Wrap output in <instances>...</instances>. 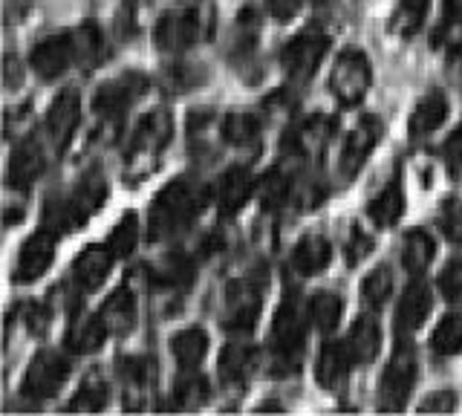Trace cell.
Listing matches in <instances>:
<instances>
[{"label":"cell","mask_w":462,"mask_h":416,"mask_svg":"<svg viewBox=\"0 0 462 416\" xmlns=\"http://www.w3.org/2000/svg\"><path fill=\"white\" fill-rule=\"evenodd\" d=\"M307 321H310V315L300 310L298 298L286 295L281 300L278 312H274V324L269 333L274 376H289V373L300 370L303 344H307Z\"/></svg>","instance_id":"2"},{"label":"cell","mask_w":462,"mask_h":416,"mask_svg":"<svg viewBox=\"0 0 462 416\" xmlns=\"http://www.w3.org/2000/svg\"><path fill=\"white\" fill-rule=\"evenodd\" d=\"M72 44H76V59L79 64L93 67L105 59L107 44H105V35H101V26L93 21H84L81 26L72 30Z\"/></svg>","instance_id":"34"},{"label":"cell","mask_w":462,"mask_h":416,"mask_svg":"<svg viewBox=\"0 0 462 416\" xmlns=\"http://www.w3.org/2000/svg\"><path fill=\"white\" fill-rule=\"evenodd\" d=\"M439 292L448 304L462 307V257H454V261L445 263L439 275Z\"/></svg>","instance_id":"48"},{"label":"cell","mask_w":462,"mask_h":416,"mask_svg":"<svg viewBox=\"0 0 462 416\" xmlns=\"http://www.w3.org/2000/svg\"><path fill=\"white\" fill-rule=\"evenodd\" d=\"M26 327L32 329V333H43V329L50 327V310L43 304H29L26 307Z\"/></svg>","instance_id":"52"},{"label":"cell","mask_w":462,"mask_h":416,"mask_svg":"<svg viewBox=\"0 0 462 416\" xmlns=\"http://www.w3.org/2000/svg\"><path fill=\"white\" fill-rule=\"evenodd\" d=\"M433 50H439L445 59H457L462 52V21L442 18L437 32H433Z\"/></svg>","instance_id":"46"},{"label":"cell","mask_w":462,"mask_h":416,"mask_svg":"<svg viewBox=\"0 0 462 416\" xmlns=\"http://www.w3.org/2000/svg\"><path fill=\"white\" fill-rule=\"evenodd\" d=\"M254 191V177L245 165H231L211 185V199L220 208L223 217H235V214L249 203Z\"/></svg>","instance_id":"13"},{"label":"cell","mask_w":462,"mask_h":416,"mask_svg":"<svg viewBox=\"0 0 462 416\" xmlns=\"http://www.w3.org/2000/svg\"><path fill=\"white\" fill-rule=\"evenodd\" d=\"M373 246H375L373 235H367L358 223H353L350 232H346V240H344V257H346V263L358 266L361 261H367V257L373 254Z\"/></svg>","instance_id":"47"},{"label":"cell","mask_w":462,"mask_h":416,"mask_svg":"<svg viewBox=\"0 0 462 416\" xmlns=\"http://www.w3.org/2000/svg\"><path fill=\"white\" fill-rule=\"evenodd\" d=\"M300 4H303V0H266V9H269V15L274 21L289 23L300 12Z\"/></svg>","instance_id":"51"},{"label":"cell","mask_w":462,"mask_h":416,"mask_svg":"<svg viewBox=\"0 0 462 416\" xmlns=\"http://www.w3.org/2000/svg\"><path fill=\"white\" fill-rule=\"evenodd\" d=\"M344 347H346V353H350L356 367L375 362V356H379V350H382L379 321H375L373 315H358L356 324L350 327V333H346Z\"/></svg>","instance_id":"22"},{"label":"cell","mask_w":462,"mask_h":416,"mask_svg":"<svg viewBox=\"0 0 462 416\" xmlns=\"http://www.w3.org/2000/svg\"><path fill=\"white\" fill-rule=\"evenodd\" d=\"M116 370L119 376L130 384V387H144V384H153L156 379V362L151 356H122L116 362Z\"/></svg>","instance_id":"43"},{"label":"cell","mask_w":462,"mask_h":416,"mask_svg":"<svg viewBox=\"0 0 462 416\" xmlns=\"http://www.w3.org/2000/svg\"><path fill=\"white\" fill-rule=\"evenodd\" d=\"M79 122H81V96L76 90H61L52 98L47 119H43L47 139L55 145V151H64L69 145L72 134L79 131Z\"/></svg>","instance_id":"14"},{"label":"cell","mask_w":462,"mask_h":416,"mask_svg":"<svg viewBox=\"0 0 462 416\" xmlns=\"http://www.w3.org/2000/svg\"><path fill=\"white\" fill-rule=\"evenodd\" d=\"M260 131H263V119L252 110H231L223 119V136L235 148H249L260 139Z\"/></svg>","instance_id":"32"},{"label":"cell","mask_w":462,"mask_h":416,"mask_svg":"<svg viewBox=\"0 0 462 416\" xmlns=\"http://www.w3.org/2000/svg\"><path fill=\"white\" fill-rule=\"evenodd\" d=\"M110 329L105 324V319L96 312V315H84V319L72 321L64 333V350H69L72 356H90L98 353L101 344L107 341Z\"/></svg>","instance_id":"23"},{"label":"cell","mask_w":462,"mask_h":416,"mask_svg":"<svg viewBox=\"0 0 462 416\" xmlns=\"http://www.w3.org/2000/svg\"><path fill=\"white\" fill-rule=\"evenodd\" d=\"M433 310V292L422 281H413L408 290L402 292L396 304V333L399 336H413L419 327L428 321Z\"/></svg>","instance_id":"16"},{"label":"cell","mask_w":462,"mask_h":416,"mask_svg":"<svg viewBox=\"0 0 462 416\" xmlns=\"http://www.w3.org/2000/svg\"><path fill=\"white\" fill-rule=\"evenodd\" d=\"M263 286L266 281L260 275H245L226 290L223 327L231 336H245L254 329L260 310H263Z\"/></svg>","instance_id":"3"},{"label":"cell","mask_w":462,"mask_h":416,"mask_svg":"<svg viewBox=\"0 0 462 416\" xmlns=\"http://www.w3.org/2000/svg\"><path fill=\"white\" fill-rule=\"evenodd\" d=\"M332 261V246L321 235H307L295 243L292 254H289V269L300 278H315L329 266Z\"/></svg>","instance_id":"21"},{"label":"cell","mask_w":462,"mask_h":416,"mask_svg":"<svg viewBox=\"0 0 462 416\" xmlns=\"http://www.w3.org/2000/svg\"><path fill=\"white\" fill-rule=\"evenodd\" d=\"M428 6H430V0H402L396 15L387 23V30L393 35H413L419 26H422Z\"/></svg>","instance_id":"40"},{"label":"cell","mask_w":462,"mask_h":416,"mask_svg":"<svg viewBox=\"0 0 462 416\" xmlns=\"http://www.w3.org/2000/svg\"><path fill=\"white\" fill-rule=\"evenodd\" d=\"M332 134H336V119L310 116V119H303L292 134H286L283 148L292 151V153H300V156H312V153H321L327 148Z\"/></svg>","instance_id":"18"},{"label":"cell","mask_w":462,"mask_h":416,"mask_svg":"<svg viewBox=\"0 0 462 416\" xmlns=\"http://www.w3.org/2000/svg\"><path fill=\"white\" fill-rule=\"evenodd\" d=\"M136 243H139V220L134 211H127V214H122V220L110 228L105 246L113 252L116 261H125V257L136 252Z\"/></svg>","instance_id":"37"},{"label":"cell","mask_w":462,"mask_h":416,"mask_svg":"<svg viewBox=\"0 0 462 416\" xmlns=\"http://www.w3.org/2000/svg\"><path fill=\"white\" fill-rule=\"evenodd\" d=\"M430 350L437 358H454L462 353V312H448L430 336Z\"/></svg>","instance_id":"33"},{"label":"cell","mask_w":462,"mask_h":416,"mask_svg":"<svg viewBox=\"0 0 462 416\" xmlns=\"http://www.w3.org/2000/svg\"><path fill=\"white\" fill-rule=\"evenodd\" d=\"M43 168H47V160H43V148L38 139H23L18 148H14L12 160H9V171H6V180L14 189H29L32 182L41 180Z\"/></svg>","instance_id":"20"},{"label":"cell","mask_w":462,"mask_h":416,"mask_svg":"<svg viewBox=\"0 0 462 416\" xmlns=\"http://www.w3.org/2000/svg\"><path fill=\"white\" fill-rule=\"evenodd\" d=\"M442 160H445V168L448 174L454 180H462V127L448 136V142L442 145Z\"/></svg>","instance_id":"49"},{"label":"cell","mask_w":462,"mask_h":416,"mask_svg":"<svg viewBox=\"0 0 462 416\" xmlns=\"http://www.w3.org/2000/svg\"><path fill=\"white\" fill-rule=\"evenodd\" d=\"M350 367H356V365H353L350 353H346L344 341H329L321 347V353H318L315 379H318V384L324 387V391L338 393L341 387L346 384V379H350Z\"/></svg>","instance_id":"17"},{"label":"cell","mask_w":462,"mask_h":416,"mask_svg":"<svg viewBox=\"0 0 462 416\" xmlns=\"http://www.w3.org/2000/svg\"><path fill=\"white\" fill-rule=\"evenodd\" d=\"M110 402V391H107V382L93 373L81 382V387L76 391V396L69 399V413H98L105 411Z\"/></svg>","instance_id":"35"},{"label":"cell","mask_w":462,"mask_h":416,"mask_svg":"<svg viewBox=\"0 0 462 416\" xmlns=\"http://www.w3.org/2000/svg\"><path fill=\"white\" fill-rule=\"evenodd\" d=\"M208 199H211V189L197 177L185 174L171 180L151 203V214H148L151 240H165L180 235L182 228H188L199 217V211L208 206Z\"/></svg>","instance_id":"1"},{"label":"cell","mask_w":462,"mask_h":416,"mask_svg":"<svg viewBox=\"0 0 462 416\" xmlns=\"http://www.w3.org/2000/svg\"><path fill=\"white\" fill-rule=\"evenodd\" d=\"M442 9H445V18L462 21V0H442Z\"/></svg>","instance_id":"53"},{"label":"cell","mask_w":462,"mask_h":416,"mask_svg":"<svg viewBox=\"0 0 462 416\" xmlns=\"http://www.w3.org/2000/svg\"><path fill=\"white\" fill-rule=\"evenodd\" d=\"M307 315H310V321H312V327L318 329V333H332V329H336V327L341 324L344 300H341L338 292L321 290V292H315V295L310 298Z\"/></svg>","instance_id":"31"},{"label":"cell","mask_w":462,"mask_h":416,"mask_svg":"<svg viewBox=\"0 0 462 416\" xmlns=\"http://www.w3.org/2000/svg\"><path fill=\"white\" fill-rule=\"evenodd\" d=\"M202 35V21L197 9L165 12L153 26V44L162 52H185L191 50Z\"/></svg>","instance_id":"8"},{"label":"cell","mask_w":462,"mask_h":416,"mask_svg":"<svg viewBox=\"0 0 462 416\" xmlns=\"http://www.w3.org/2000/svg\"><path fill=\"white\" fill-rule=\"evenodd\" d=\"M194 261L188 254H171L165 257L162 263H159L156 269V281L162 286H173V290H182V286H188L194 281Z\"/></svg>","instance_id":"41"},{"label":"cell","mask_w":462,"mask_h":416,"mask_svg":"<svg viewBox=\"0 0 462 416\" xmlns=\"http://www.w3.org/2000/svg\"><path fill=\"white\" fill-rule=\"evenodd\" d=\"M451 116V102L442 90H430L416 102V107L411 110V136L413 139H425L430 134H437L439 127Z\"/></svg>","instance_id":"19"},{"label":"cell","mask_w":462,"mask_h":416,"mask_svg":"<svg viewBox=\"0 0 462 416\" xmlns=\"http://www.w3.org/2000/svg\"><path fill=\"white\" fill-rule=\"evenodd\" d=\"M171 353L182 370H197L208 353V333L202 327H185L171 336Z\"/></svg>","instance_id":"27"},{"label":"cell","mask_w":462,"mask_h":416,"mask_svg":"<svg viewBox=\"0 0 462 416\" xmlns=\"http://www.w3.org/2000/svg\"><path fill=\"white\" fill-rule=\"evenodd\" d=\"M390 295H393V272H390V266H375L370 269L365 281H361V298H365V304L379 310L384 307Z\"/></svg>","instance_id":"38"},{"label":"cell","mask_w":462,"mask_h":416,"mask_svg":"<svg viewBox=\"0 0 462 416\" xmlns=\"http://www.w3.org/2000/svg\"><path fill=\"white\" fill-rule=\"evenodd\" d=\"M404 206H408V199H404L402 180L396 174L393 180H387L382 185V191L367 203V217L379 228H390V226H396L402 220Z\"/></svg>","instance_id":"25"},{"label":"cell","mask_w":462,"mask_h":416,"mask_svg":"<svg viewBox=\"0 0 462 416\" xmlns=\"http://www.w3.org/2000/svg\"><path fill=\"white\" fill-rule=\"evenodd\" d=\"M76 61L79 59H76V44H72V32L47 35L43 41H38L32 52H29V67H32L43 81L61 79Z\"/></svg>","instance_id":"10"},{"label":"cell","mask_w":462,"mask_h":416,"mask_svg":"<svg viewBox=\"0 0 462 416\" xmlns=\"http://www.w3.org/2000/svg\"><path fill=\"white\" fill-rule=\"evenodd\" d=\"M457 405V396L451 387H442V391L430 393L428 399L419 402V413H451Z\"/></svg>","instance_id":"50"},{"label":"cell","mask_w":462,"mask_h":416,"mask_svg":"<svg viewBox=\"0 0 462 416\" xmlns=\"http://www.w3.org/2000/svg\"><path fill=\"white\" fill-rule=\"evenodd\" d=\"M312 4H318V6H327V4H332V0H312Z\"/></svg>","instance_id":"54"},{"label":"cell","mask_w":462,"mask_h":416,"mask_svg":"<svg viewBox=\"0 0 462 416\" xmlns=\"http://www.w3.org/2000/svg\"><path fill=\"white\" fill-rule=\"evenodd\" d=\"M208 79V73L202 69L199 64H188V61H177V64H168L162 69V84L171 93H188V90H197L202 81Z\"/></svg>","instance_id":"39"},{"label":"cell","mask_w":462,"mask_h":416,"mask_svg":"<svg viewBox=\"0 0 462 416\" xmlns=\"http://www.w3.org/2000/svg\"><path fill=\"white\" fill-rule=\"evenodd\" d=\"M69 379V362L58 350H41L26 367L23 376V396L35 402H47L61 393Z\"/></svg>","instance_id":"7"},{"label":"cell","mask_w":462,"mask_h":416,"mask_svg":"<svg viewBox=\"0 0 462 416\" xmlns=\"http://www.w3.org/2000/svg\"><path fill=\"white\" fill-rule=\"evenodd\" d=\"M437 226H439V232L448 240L457 243V246H462V199L459 197H448L445 203L439 206Z\"/></svg>","instance_id":"45"},{"label":"cell","mask_w":462,"mask_h":416,"mask_svg":"<svg viewBox=\"0 0 462 416\" xmlns=\"http://www.w3.org/2000/svg\"><path fill=\"white\" fill-rule=\"evenodd\" d=\"M113 252L105 246V243H96V246H84L79 252V257L72 261V283L79 286L81 292H96L101 283L107 281L110 266H113Z\"/></svg>","instance_id":"15"},{"label":"cell","mask_w":462,"mask_h":416,"mask_svg":"<svg viewBox=\"0 0 462 416\" xmlns=\"http://www.w3.org/2000/svg\"><path fill=\"white\" fill-rule=\"evenodd\" d=\"M41 220H43V228H50V232H55V235L79 232V228L87 223L76 211V206H72V199L67 194L64 197H50L47 203H43Z\"/></svg>","instance_id":"30"},{"label":"cell","mask_w":462,"mask_h":416,"mask_svg":"<svg viewBox=\"0 0 462 416\" xmlns=\"http://www.w3.org/2000/svg\"><path fill=\"white\" fill-rule=\"evenodd\" d=\"M208 396V382L197 370H182V376L173 384V405L177 408H197Z\"/></svg>","instance_id":"42"},{"label":"cell","mask_w":462,"mask_h":416,"mask_svg":"<svg viewBox=\"0 0 462 416\" xmlns=\"http://www.w3.org/2000/svg\"><path fill=\"white\" fill-rule=\"evenodd\" d=\"M72 199V206H76V211L81 214L84 220H90L93 214L105 206L107 199V182L105 177L98 174V171H90V174H84L79 180V185L67 194Z\"/></svg>","instance_id":"29"},{"label":"cell","mask_w":462,"mask_h":416,"mask_svg":"<svg viewBox=\"0 0 462 416\" xmlns=\"http://www.w3.org/2000/svg\"><path fill=\"white\" fill-rule=\"evenodd\" d=\"M329 50V35L321 30H303L281 50V67L292 84H303L315 76Z\"/></svg>","instance_id":"5"},{"label":"cell","mask_w":462,"mask_h":416,"mask_svg":"<svg viewBox=\"0 0 462 416\" xmlns=\"http://www.w3.org/2000/svg\"><path fill=\"white\" fill-rule=\"evenodd\" d=\"M55 232L50 228H38L35 235L23 240L18 249V261H14V283H32L47 272L55 261Z\"/></svg>","instance_id":"11"},{"label":"cell","mask_w":462,"mask_h":416,"mask_svg":"<svg viewBox=\"0 0 462 416\" xmlns=\"http://www.w3.org/2000/svg\"><path fill=\"white\" fill-rule=\"evenodd\" d=\"M416 350L411 344H399L393 358L387 362L382 379H379V408L382 411H402L408 405L411 391L416 384Z\"/></svg>","instance_id":"4"},{"label":"cell","mask_w":462,"mask_h":416,"mask_svg":"<svg viewBox=\"0 0 462 416\" xmlns=\"http://www.w3.org/2000/svg\"><path fill=\"white\" fill-rule=\"evenodd\" d=\"M252 365H254V350L249 344H243V341L228 344V347L220 353V379L226 384H240L245 376H249Z\"/></svg>","instance_id":"36"},{"label":"cell","mask_w":462,"mask_h":416,"mask_svg":"<svg viewBox=\"0 0 462 416\" xmlns=\"http://www.w3.org/2000/svg\"><path fill=\"white\" fill-rule=\"evenodd\" d=\"M257 194H260L263 208H281L286 199L292 197V180H289L283 171H269L263 182H260Z\"/></svg>","instance_id":"44"},{"label":"cell","mask_w":462,"mask_h":416,"mask_svg":"<svg viewBox=\"0 0 462 416\" xmlns=\"http://www.w3.org/2000/svg\"><path fill=\"white\" fill-rule=\"evenodd\" d=\"M370 81H373V69L367 55L361 50H344L329 73V90L341 105L353 107L367 96Z\"/></svg>","instance_id":"6"},{"label":"cell","mask_w":462,"mask_h":416,"mask_svg":"<svg viewBox=\"0 0 462 416\" xmlns=\"http://www.w3.org/2000/svg\"><path fill=\"white\" fill-rule=\"evenodd\" d=\"M382 139V122L375 116H361L358 125L353 127L350 134H346L344 139V148H341V177L353 180L361 168H365L367 156L375 151V145H379Z\"/></svg>","instance_id":"12"},{"label":"cell","mask_w":462,"mask_h":416,"mask_svg":"<svg viewBox=\"0 0 462 416\" xmlns=\"http://www.w3.org/2000/svg\"><path fill=\"white\" fill-rule=\"evenodd\" d=\"M98 315L105 319L110 336H127L130 329L136 327V315H139L136 295L130 292L127 286H119V290H113V295L101 304Z\"/></svg>","instance_id":"26"},{"label":"cell","mask_w":462,"mask_h":416,"mask_svg":"<svg viewBox=\"0 0 462 416\" xmlns=\"http://www.w3.org/2000/svg\"><path fill=\"white\" fill-rule=\"evenodd\" d=\"M148 76L142 73H122L119 79L105 81L93 96V110L98 116H125L130 105L139 102V98L148 93Z\"/></svg>","instance_id":"9"},{"label":"cell","mask_w":462,"mask_h":416,"mask_svg":"<svg viewBox=\"0 0 462 416\" xmlns=\"http://www.w3.org/2000/svg\"><path fill=\"white\" fill-rule=\"evenodd\" d=\"M433 254H437V240H433L425 228H411L408 235L402 237V266L411 272V275H422V272L433 263Z\"/></svg>","instance_id":"28"},{"label":"cell","mask_w":462,"mask_h":416,"mask_svg":"<svg viewBox=\"0 0 462 416\" xmlns=\"http://www.w3.org/2000/svg\"><path fill=\"white\" fill-rule=\"evenodd\" d=\"M171 134H173V116L165 107H156L139 122L136 134H134V151L153 156L168 145Z\"/></svg>","instance_id":"24"}]
</instances>
